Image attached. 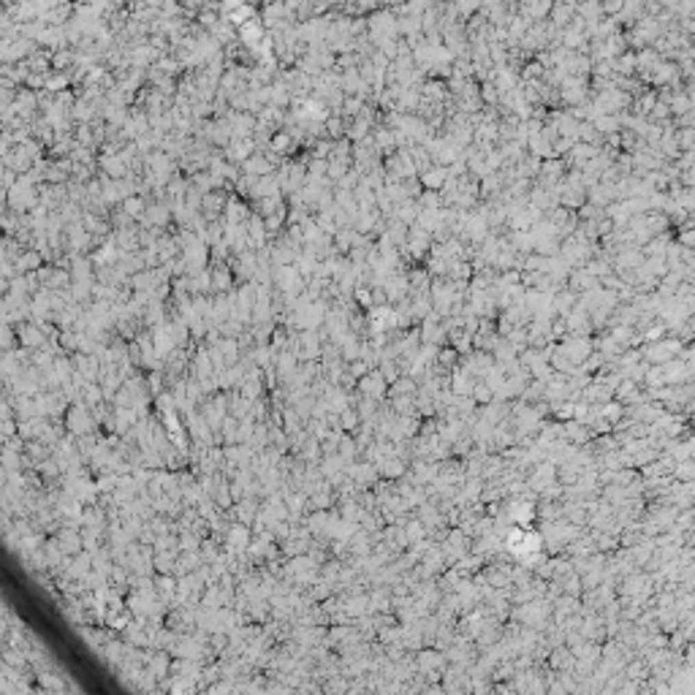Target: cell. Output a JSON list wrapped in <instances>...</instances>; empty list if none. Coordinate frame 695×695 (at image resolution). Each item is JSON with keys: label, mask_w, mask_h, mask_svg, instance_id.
Listing matches in <instances>:
<instances>
[{"label": "cell", "mask_w": 695, "mask_h": 695, "mask_svg": "<svg viewBox=\"0 0 695 695\" xmlns=\"http://www.w3.org/2000/svg\"><path fill=\"white\" fill-rule=\"evenodd\" d=\"M557 345H559V351L570 359V364H573V367H581V364H584V359L595 351L590 337H565V340H562V342H557Z\"/></svg>", "instance_id": "1"}, {"label": "cell", "mask_w": 695, "mask_h": 695, "mask_svg": "<svg viewBox=\"0 0 695 695\" xmlns=\"http://www.w3.org/2000/svg\"><path fill=\"white\" fill-rule=\"evenodd\" d=\"M546 220L554 226V231L559 239H565V236H570V233L576 231V226H579V218H576V212H570V210H565V207H557L551 215H546Z\"/></svg>", "instance_id": "2"}, {"label": "cell", "mask_w": 695, "mask_h": 695, "mask_svg": "<svg viewBox=\"0 0 695 695\" xmlns=\"http://www.w3.org/2000/svg\"><path fill=\"white\" fill-rule=\"evenodd\" d=\"M576 302H579V296L573 294V291H568V288H562V291H557L554 296H551V309H554V318H568L573 307H576Z\"/></svg>", "instance_id": "3"}, {"label": "cell", "mask_w": 695, "mask_h": 695, "mask_svg": "<svg viewBox=\"0 0 695 695\" xmlns=\"http://www.w3.org/2000/svg\"><path fill=\"white\" fill-rule=\"evenodd\" d=\"M446 179H448V171H446L443 166H432V168H427V171L418 177L421 188H424V190H435V193H440V188L446 185Z\"/></svg>", "instance_id": "4"}, {"label": "cell", "mask_w": 695, "mask_h": 695, "mask_svg": "<svg viewBox=\"0 0 695 695\" xmlns=\"http://www.w3.org/2000/svg\"><path fill=\"white\" fill-rule=\"evenodd\" d=\"M359 386H362L364 394H370V396H381L383 388H386V381L381 378V372H370V375H364V378L359 381Z\"/></svg>", "instance_id": "5"}, {"label": "cell", "mask_w": 695, "mask_h": 695, "mask_svg": "<svg viewBox=\"0 0 695 695\" xmlns=\"http://www.w3.org/2000/svg\"><path fill=\"white\" fill-rule=\"evenodd\" d=\"M356 239H359V233L353 231V229H340L337 231V253H351V247L356 244Z\"/></svg>", "instance_id": "6"}, {"label": "cell", "mask_w": 695, "mask_h": 695, "mask_svg": "<svg viewBox=\"0 0 695 695\" xmlns=\"http://www.w3.org/2000/svg\"><path fill=\"white\" fill-rule=\"evenodd\" d=\"M457 359H459V353H457L454 348H438L435 364H438V367H451V364H457Z\"/></svg>", "instance_id": "7"}, {"label": "cell", "mask_w": 695, "mask_h": 695, "mask_svg": "<svg viewBox=\"0 0 695 695\" xmlns=\"http://www.w3.org/2000/svg\"><path fill=\"white\" fill-rule=\"evenodd\" d=\"M345 128H348V123H345L342 117H329V120H326V131H329L334 139H340V136L345 134Z\"/></svg>", "instance_id": "8"}, {"label": "cell", "mask_w": 695, "mask_h": 695, "mask_svg": "<svg viewBox=\"0 0 695 695\" xmlns=\"http://www.w3.org/2000/svg\"><path fill=\"white\" fill-rule=\"evenodd\" d=\"M413 388H416L413 378H396L394 386H391V394H410Z\"/></svg>", "instance_id": "9"}, {"label": "cell", "mask_w": 695, "mask_h": 695, "mask_svg": "<svg viewBox=\"0 0 695 695\" xmlns=\"http://www.w3.org/2000/svg\"><path fill=\"white\" fill-rule=\"evenodd\" d=\"M475 394H478L481 399H489V386H475Z\"/></svg>", "instance_id": "10"}]
</instances>
